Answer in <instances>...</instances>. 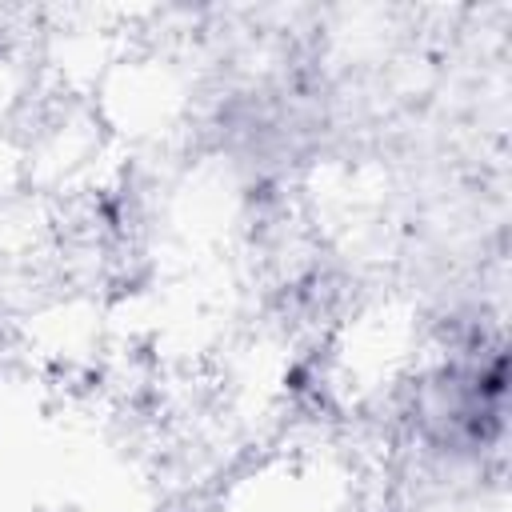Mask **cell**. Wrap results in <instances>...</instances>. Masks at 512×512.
Here are the masks:
<instances>
[{
  "label": "cell",
  "mask_w": 512,
  "mask_h": 512,
  "mask_svg": "<svg viewBox=\"0 0 512 512\" xmlns=\"http://www.w3.org/2000/svg\"><path fill=\"white\" fill-rule=\"evenodd\" d=\"M396 420L420 464L444 476H484L508 444V344L500 328L460 324L412 372Z\"/></svg>",
  "instance_id": "cell-1"
}]
</instances>
